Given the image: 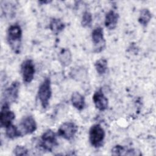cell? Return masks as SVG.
<instances>
[{
  "mask_svg": "<svg viewBox=\"0 0 156 156\" xmlns=\"http://www.w3.org/2000/svg\"><path fill=\"white\" fill-rule=\"evenodd\" d=\"M7 39L13 51L16 54H19L20 52L22 39V30L20 25L14 24L9 27Z\"/></svg>",
  "mask_w": 156,
  "mask_h": 156,
  "instance_id": "6da1fadb",
  "label": "cell"
},
{
  "mask_svg": "<svg viewBox=\"0 0 156 156\" xmlns=\"http://www.w3.org/2000/svg\"><path fill=\"white\" fill-rule=\"evenodd\" d=\"M105 136V131L100 124H95L90 127L89 130V140L93 147L96 148L101 147Z\"/></svg>",
  "mask_w": 156,
  "mask_h": 156,
  "instance_id": "7a4b0ae2",
  "label": "cell"
},
{
  "mask_svg": "<svg viewBox=\"0 0 156 156\" xmlns=\"http://www.w3.org/2000/svg\"><path fill=\"white\" fill-rule=\"evenodd\" d=\"M52 96L51 80L46 77L40 84L38 90V97L43 108H46Z\"/></svg>",
  "mask_w": 156,
  "mask_h": 156,
  "instance_id": "3957f363",
  "label": "cell"
},
{
  "mask_svg": "<svg viewBox=\"0 0 156 156\" xmlns=\"http://www.w3.org/2000/svg\"><path fill=\"white\" fill-rule=\"evenodd\" d=\"M58 145L55 133L52 130H47L41 136L39 146L43 150L51 152Z\"/></svg>",
  "mask_w": 156,
  "mask_h": 156,
  "instance_id": "277c9868",
  "label": "cell"
},
{
  "mask_svg": "<svg viewBox=\"0 0 156 156\" xmlns=\"http://www.w3.org/2000/svg\"><path fill=\"white\" fill-rule=\"evenodd\" d=\"M20 87V82L14 81L9 87L5 89L2 96V104L9 105L11 103L16 102L18 98Z\"/></svg>",
  "mask_w": 156,
  "mask_h": 156,
  "instance_id": "5b68a950",
  "label": "cell"
},
{
  "mask_svg": "<svg viewBox=\"0 0 156 156\" xmlns=\"http://www.w3.org/2000/svg\"><path fill=\"white\" fill-rule=\"evenodd\" d=\"M21 71L24 82L30 83L34 79L35 71L33 61L30 59L24 60L21 65Z\"/></svg>",
  "mask_w": 156,
  "mask_h": 156,
  "instance_id": "8992f818",
  "label": "cell"
},
{
  "mask_svg": "<svg viewBox=\"0 0 156 156\" xmlns=\"http://www.w3.org/2000/svg\"><path fill=\"white\" fill-rule=\"evenodd\" d=\"M78 130L77 126L73 122H65L62 124L58 129V133L66 140H72Z\"/></svg>",
  "mask_w": 156,
  "mask_h": 156,
  "instance_id": "52a82bcc",
  "label": "cell"
},
{
  "mask_svg": "<svg viewBox=\"0 0 156 156\" xmlns=\"http://www.w3.org/2000/svg\"><path fill=\"white\" fill-rule=\"evenodd\" d=\"M91 38L94 44V49L96 52H100L105 46V40L104 37V30L101 27L94 28L91 33Z\"/></svg>",
  "mask_w": 156,
  "mask_h": 156,
  "instance_id": "ba28073f",
  "label": "cell"
},
{
  "mask_svg": "<svg viewBox=\"0 0 156 156\" xmlns=\"http://www.w3.org/2000/svg\"><path fill=\"white\" fill-rule=\"evenodd\" d=\"M15 118L13 112L9 108V105L2 104L0 113V126L1 127L6 128L12 124L13 121Z\"/></svg>",
  "mask_w": 156,
  "mask_h": 156,
  "instance_id": "9c48e42d",
  "label": "cell"
},
{
  "mask_svg": "<svg viewBox=\"0 0 156 156\" xmlns=\"http://www.w3.org/2000/svg\"><path fill=\"white\" fill-rule=\"evenodd\" d=\"M20 130L23 135H28L34 133L37 129V123L32 116H26L22 118L20 122Z\"/></svg>",
  "mask_w": 156,
  "mask_h": 156,
  "instance_id": "30bf717a",
  "label": "cell"
},
{
  "mask_svg": "<svg viewBox=\"0 0 156 156\" xmlns=\"http://www.w3.org/2000/svg\"><path fill=\"white\" fill-rule=\"evenodd\" d=\"M93 101L95 107L100 111H104L108 108V101L101 89L96 91L93 96Z\"/></svg>",
  "mask_w": 156,
  "mask_h": 156,
  "instance_id": "8fae6325",
  "label": "cell"
},
{
  "mask_svg": "<svg viewBox=\"0 0 156 156\" xmlns=\"http://www.w3.org/2000/svg\"><path fill=\"white\" fill-rule=\"evenodd\" d=\"M119 19V15L113 10H110L107 13L105 16L104 24L105 27L110 29H114L118 24Z\"/></svg>",
  "mask_w": 156,
  "mask_h": 156,
  "instance_id": "7c38bea8",
  "label": "cell"
},
{
  "mask_svg": "<svg viewBox=\"0 0 156 156\" xmlns=\"http://www.w3.org/2000/svg\"><path fill=\"white\" fill-rule=\"evenodd\" d=\"M112 154L113 155H140V151H136L134 149H126L121 145H116L112 149Z\"/></svg>",
  "mask_w": 156,
  "mask_h": 156,
  "instance_id": "4fadbf2b",
  "label": "cell"
},
{
  "mask_svg": "<svg viewBox=\"0 0 156 156\" xmlns=\"http://www.w3.org/2000/svg\"><path fill=\"white\" fill-rule=\"evenodd\" d=\"M71 102L73 107L78 110H82L85 105L84 96L77 91L72 94Z\"/></svg>",
  "mask_w": 156,
  "mask_h": 156,
  "instance_id": "5bb4252c",
  "label": "cell"
},
{
  "mask_svg": "<svg viewBox=\"0 0 156 156\" xmlns=\"http://www.w3.org/2000/svg\"><path fill=\"white\" fill-rule=\"evenodd\" d=\"M65 23L59 18H52L49 23V29L55 35H58L64 29Z\"/></svg>",
  "mask_w": 156,
  "mask_h": 156,
  "instance_id": "9a60e30c",
  "label": "cell"
},
{
  "mask_svg": "<svg viewBox=\"0 0 156 156\" xmlns=\"http://www.w3.org/2000/svg\"><path fill=\"white\" fill-rule=\"evenodd\" d=\"M58 60L60 63L64 66H68L72 61V55L67 48H63L58 54Z\"/></svg>",
  "mask_w": 156,
  "mask_h": 156,
  "instance_id": "2e32d148",
  "label": "cell"
},
{
  "mask_svg": "<svg viewBox=\"0 0 156 156\" xmlns=\"http://www.w3.org/2000/svg\"><path fill=\"white\" fill-rule=\"evenodd\" d=\"M5 135L9 139H14L22 136L23 135L16 126L11 124L5 128Z\"/></svg>",
  "mask_w": 156,
  "mask_h": 156,
  "instance_id": "e0dca14e",
  "label": "cell"
},
{
  "mask_svg": "<svg viewBox=\"0 0 156 156\" xmlns=\"http://www.w3.org/2000/svg\"><path fill=\"white\" fill-rule=\"evenodd\" d=\"M152 18V14L149 9H143L141 10L138 22L143 26H146L150 22Z\"/></svg>",
  "mask_w": 156,
  "mask_h": 156,
  "instance_id": "ac0fdd59",
  "label": "cell"
},
{
  "mask_svg": "<svg viewBox=\"0 0 156 156\" xmlns=\"http://www.w3.org/2000/svg\"><path fill=\"white\" fill-rule=\"evenodd\" d=\"M94 67L97 73L99 75L105 74L107 70V61L105 58H100L94 63Z\"/></svg>",
  "mask_w": 156,
  "mask_h": 156,
  "instance_id": "d6986e66",
  "label": "cell"
},
{
  "mask_svg": "<svg viewBox=\"0 0 156 156\" xmlns=\"http://www.w3.org/2000/svg\"><path fill=\"white\" fill-rule=\"evenodd\" d=\"M93 22L92 15L90 12L85 11L82 16L81 24L84 27H90Z\"/></svg>",
  "mask_w": 156,
  "mask_h": 156,
  "instance_id": "ffe728a7",
  "label": "cell"
},
{
  "mask_svg": "<svg viewBox=\"0 0 156 156\" xmlns=\"http://www.w3.org/2000/svg\"><path fill=\"white\" fill-rule=\"evenodd\" d=\"M13 154L15 155H28V150L23 146H16L13 150Z\"/></svg>",
  "mask_w": 156,
  "mask_h": 156,
  "instance_id": "44dd1931",
  "label": "cell"
},
{
  "mask_svg": "<svg viewBox=\"0 0 156 156\" xmlns=\"http://www.w3.org/2000/svg\"><path fill=\"white\" fill-rule=\"evenodd\" d=\"M51 1H38L39 3L40 4H48V3H49L51 2Z\"/></svg>",
  "mask_w": 156,
  "mask_h": 156,
  "instance_id": "7402d4cb",
  "label": "cell"
}]
</instances>
